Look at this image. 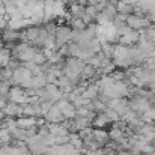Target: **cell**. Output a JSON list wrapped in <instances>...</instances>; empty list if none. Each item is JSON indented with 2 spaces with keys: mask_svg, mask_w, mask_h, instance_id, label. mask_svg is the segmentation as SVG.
Returning <instances> with one entry per match:
<instances>
[{
  "mask_svg": "<svg viewBox=\"0 0 155 155\" xmlns=\"http://www.w3.org/2000/svg\"><path fill=\"white\" fill-rule=\"evenodd\" d=\"M110 122V119L105 116V113H101V114H98L97 117H95V125L98 127V128H101V127H105L107 124Z\"/></svg>",
  "mask_w": 155,
  "mask_h": 155,
  "instance_id": "cell-1",
  "label": "cell"
},
{
  "mask_svg": "<svg viewBox=\"0 0 155 155\" xmlns=\"http://www.w3.org/2000/svg\"><path fill=\"white\" fill-rule=\"evenodd\" d=\"M33 124H35V119H32V117H26V119H20L18 120V127H24V128L32 127Z\"/></svg>",
  "mask_w": 155,
  "mask_h": 155,
  "instance_id": "cell-2",
  "label": "cell"
}]
</instances>
